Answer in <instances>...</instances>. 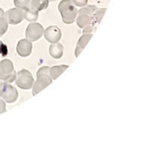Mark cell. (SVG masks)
<instances>
[{
  "instance_id": "7",
  "label": "cell",
  "mask_w": 154,
  "mask_h": 142,
  "mask_svg": "<svg viewBox=\"0 0 154 142\" xmlns=\"http://www.w3.org/2000/svg\"><path fill=\"white\" fill-rule=\"evenodd\" d=\"M44 33V28L40 23H31L28 25L25 32L26 39L31 42H35L40 39Z\"/></svg>"
},
{
  "instance_id": "14",
  "label": "cell",
  "mask_w": 154,
  "mask_h": 142,
  "mask_svg": "<svg viewBox=\"0 0 154 142\" xmlns=\"http://www.w3.org/2000/svg\"><path fill=\"white\" fill-rule=\"evenodd\" d=\"M49 5L48 0H30V7L37 11L46 9Z\"/></svg>"
},
{
  "instance_id": "17",
  "label": "cell",
  "mask_w": 154,
  "mask_h": 142,
  "mask_svg": "<svg viewBox=\"0 0 154 142\" xmlns=\"http://www.w3.org/2000/svg\"><path fill=\"white\" fill-rule=\"evenodd\" d=\"M8 28V23L5 20V17H0V38L7 32Z\"/></svg>"
},
{
  "instance_id": "16",
  "label": "cell",
  "mask_w": 154,
  "mask_h": 142,
  "mask_svg": "<svg viewBox=\"0 0 154 142\" xmlns=\"http://www.w3.org/2000/svg\"><path fill=\"white\" fill-rule=\"evenodd\" d=\"M14 6L23 11L30 6V0H14Z\"/></svg>"
},
{
  "instance_id": "10",
  "label": "cell",
  "mask_w": 154,
  "mask_h": 142,
  "mask_svg": "<svg viewBox=\"0 0 154 142\" xmlns=\"http://www.w3.org/2000/svg\"><path fill=\"white\" fill-rule=\"evenodd\" d=\"M32 44L26 39H20L17 45V52L20 57H26L30 55L32 53Z\"/></svg>"
},
{
  "instance_id": "12",
  "label": "cell",
  "mask_w": 154,
  "mask_h": 142,
  "mask_svg": "<svg viewBox=\"0 0 154 142\" xmlns=\"http://www.w3.org/2000/svg\"><path fill=\"white\" fill-rule=\"evenodd\" d=\"M50 55L55 59L62 57L63 54V46L60 43H53L49 47Z\"/></svg>"
},
{
  "instance_id": "19",
  "label": "cell",
  "mask_w": 154,
  "mask_h": 142,
  "mask_svg": "<svg viewBox=\"0 0 154 142\" xmlns=\"http://www.w3.org/2000/svg\"><path fill=\"white\" fill-rule=\"evenodd\" d=\"M7 54H8V48L2 41H0V54H2V57H5Z\"/></svg>"
},
{
  "instance_id": "5",
  "label": "cell",
  "mask_w": 154,
  "mask_h": 142,
  "mask_svg": "<svg viewBox=\"0 0 154 142\" xmlns=\"http://www.w3.org/2000/svg\"><path fill=\"white\" fill-rule=\"evenodd\" d=\"M0 98L7 103H14L18 98L17 90L8 82L0 81Z\"/></svg>"
},
{
  "instance_id": "3",
  "label": "cell",
  "mask_w": 154,
  "mask_h": 142,
  "mask_svg": "<svg viewBox=\"0 0 154 142\" xmlns=\"http://www.w3.org/2000/svg\"><path fill=\"white\" fill-rule=\"evenodd\" d=\"M58 10L63 22L66 24H71L76 19L78 11L71 0H62L58 5Z\"/></svg>"
},
{
  "instance_id": "4",
  "label": "cell",
  "mask_w": 154,
  "mask_h": 142,
  "mask_svg": "<svg viewBox=\"0 0 154 142\" xmlns=\"http://www.w3.org/2000/svg\"><path fill=\"white\" fill-rule=\"evenodd\" d=\"M17 73L12 61L9 59H4L0 61V80L11 83L16 79Z\"/></svg>"
},
{
  "instance_id": "1",
  "label": "cell",
  "mask_w": 154,
  "mask_h": 142,
  "mask_svg": "<svg viewBox=\"0 0 154 142\" xmlns=\"http://www.w3.org/2000/svg\"><path fill=\"white\" fill-rule=\"evenodd\" d=\"M95 5H85L82 7L79 11V15L76 19V23L79 28H84L85 26H91L95 29V24L97 22L94 20V14L97 10Z\"/></svg>"
},
{
  "instance_id": "8",
  "label": "cell",
  "mask_w": 154,
  "mask_h": 142,
  "mask_svg": "<svg viewBox=\"0 0 154 142\" xmlns=\"http://www.w3.org/2000/svg\"><path fill=\"white\" fill-rule=\"evenodd\" d=\"M4 17L9 24H18L24 19V11L18 8H11L4 14Z\"/></svg>"
},
{
  "instance_id": "6",
  "label": "cell",
  "mask_w": 154,
  "mask_h": 142,
  "mask_svg": "<svg viewBox=\"0 0 154 142\" xmlns=\"http://www.w3.org/2000/svg\"><path fill=\"white\" fill-rule=\"evenodd\" d=\"M16 85L21 89H30L33 85L34 79L32 75L27 69H20L18 71L16 76Z\"/></svg>"
},
{
  "instance_id": "11",
  "label": "cell",
  "mask_w": 154,
  "mask_h": 142,
  "mask_svg": "<svg viewBox=\"0 0 154 142\" xmlns=\"http://www.w3.org/2000/svg\"><path fill=\"white\" fill-rule=\"evenodd\" d=\"M92 38V33H84L80 37L78 42H77L76 47L75 49V56L78 57L82 52V50L85 48L87 44L88 43L91 39Z\"/></svg>"
},
{
  "instance_id": "18",
  "label": "cell",
  "mask_w": 154,
  "mask_h": 142,
  "mask_svg": "<svg viewBox=\"0 0 154 142\" xmlns=\"http://www.w3.org/2000/svg\"><path fill=\"white\" fill-rule=\"evenodd\" d=\"M71 1H72V2L75 6L82 8V7L87 5L88 0H71Z\"/></svg>"
},
{
  "instance_id": "20",
  "label": "cell",
  "mask_w": 154,
  "mask_h": 142,
  "mask_svg": "<svg viewBox=\"0 0 154 142\" xmlns=\"http://www.w3.org/2000/svg\"><path fill=\"white\" fill-rule=\"evenodd\" d=\"M6 112V105H5V102L2 100V98H0V114L4 113Z\"/></svg>"
},
{
  "instance_id": "2",
  "label": "cell",
  "mask_w": 154,
  "mask_h": 142,
  "mask_svg": "<svg viewBox=\"0 0 154 142\" xmlns=\"http://www.w3.org/2000/svg\"><path fill=\"white\" fill-rule=\"evenodd\" d=\"M37 80L34 85H32V95L35 96L37 94L45 89V88L51 85L52 79L49 74V67L42 66L37 71Z\"/></svg>"
},
{
  "instance_id": "13",
  "label": "cell",
  "mask_w": 154,
  "mask_h": 142,
  "mask_svg": "<svg viewBox=\"0 0 154 142\" xmlns=\"http://www.w3.org/2000/svg\"><path fill=\"white\" fill-rule=\"evenodd\" d=\"M69 67L68 65H58V66H54L52 67L49 68V74L51 76V79H56L62 74V73Z\"/></svg>"
},
{
  "instance_id": "15",
  "label": "cell",
  "mask_w": 154,
  "mask_h": 142,
  "mask_svg": "<svg viewBox=\"0 0 154 142\" xmlns=\"http://www.w3.org/2000/svg\"><path fill=\"white\" fill-rule=\"evenodd\" d=\"M38 17V11L29 6L24 10V19L29 22H34L37 20Z\"/></svg>"
},
{
  "instance_id": "21",
  "label": "cell",
  "mask_w": 154,
  "mask_h": 142,
  "mask_svg": "<svg viewBox=\"0 0 154 142\" xmlns=\"http://www.w3.org/2000/svg\"><path fill=\"white\" fill-rule=\"evenodd\" d=\"M4 14H5L4 11L2 9V8H0V17H4Z\"/></svg>"
},
{
  "instance_id": "9",
  "label": "cell",
  "mask_w": 154,
  "mask_h": 142,
  "mask_svg": "<svg viewBox=\"0 0 154 142\" xmlns=\"http://www.w3.org/2000/svg\"><path fill=\"white\" fill-rule=\"evenodd\" d=\"M44 36L50 43H57L61 38V31L57 26H50L44 31Z\"/></svg>"
}]
</instances>
